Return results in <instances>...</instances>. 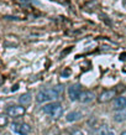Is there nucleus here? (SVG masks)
I'll list each match as a JSON object with an SVG mask.
<instances>
[{
	"label": "nucleus",
	"mask_w": 126,
	"mask_h": 135,
	"mask_svg": "<svg viewBox=\"0 0 126 135\" xmlns=\"http://www.w3.org/2000/svg\"><path fill=\"white\" fill-rule=\"evenodd\" d=\"M62 89H63L62 86H57L54 88H47V89L40 90L36 94V102L38 104H42V103L54 100V99H57L59 97V94L62 93Z\"/></svg>",
	"instance_id": "f257e3e1"
},
{
	"label": "nucleus",
	"mask_w": 126,
	"mask_h": 135,
	"mask_svg": "<svg viewBox=\"0 0 126 135\" xmlns=\"http://www.w3.org/2000/svg\"><path fill=\"white\" fill-rule=\"evenodd\" d=\"M11 129L17 135H30V133H31V127L27 123H24V122H15V123H12Z\"/></svg>",
	"instance_id": "f03ea898"
},
{
	"label": "nucleus",
	"mask_w": 126,
	"mask_h": 135,
	"mask_svg": "<svg viewBox=\"0 0 126 135\" xmlns=\"http://www.w3.org/2000/svg\"><path fill=\"white\" fill-rule=\"evenodd\" d=\"M6 113H8L9 117L11 118H19V117H22V115L26 113V109H25L24 105H11L6 109Z\"/></svg>",
	"instance_id": "7ed1b4c3"
},
{
	"label": "nucleus",
	"mask_w": 126,
	"mask_h": 135,
	"mask_svg": "<svg viewBox=\"0 0 126 135\" xmlns=\"http://www.w3.org/2000/svg\"><path fill=\"white\" fill-rule=\"evenodd\" d=\"M80 94H82V87H80V84L75 83V84L69 86V88H68V97H69V99H70L72 102L79 100Z\"/></svg>",
	"instance_id": "20e7f679"
},
{
	"label": "nucleus",
	"mask_w": 126,
	"mask_h": 135,
	"mask_svg": "<svg viewBox=\"0 0 126 135\" xmlns=\"http://www.w3.org/2000/svg\"><path fill=\"white\" fill-rule=\"evenodd\" d=\"M115 94H116V90L114 89H108V90H104L100 93L99 95V98L98 100L100 103H106V102H110V100H113L115 98Z\"/></svg>",
	"instance_id": "39448f33"
},
{
	"label": "nucleus",
	"mask_w": 126,
	"mask_h": 135,
	"mask_svg": "<svg viewBox=\"0 0 126 135\" xmlns=\"http://www.w3.org/2000/svg\"><path fill=\"white\" fill-rule=\"evenodd\" d=\"M113 107H114L115 110H126V97H124V95L116 97L114 99Z\"/></svg>",
	"instance_id": "423d86ee"
},
{
	"label": "nucleus",
	"mask_w": 126,
	"mask_h": 135,
	"mask_svg": "<svg viewBox=\"0 0 126 135\" xmlns=\"http://www.w3.org/2000/svg\"><path fill=\"white\" fill-rule=\"evenodd\" d=\"M94 99H95V94H94L93 92H90V90L82 92L80 97H79V100H80V103H83V104H90V103L94 102Z\"/></svg>",
	"instance_id": "0eeeda50"
},
{
	"label": "nucleus",
	"mask_w": 126,
	"mask_h": 135,
	"mask_svg": "<svg viewBox=\"0 0 126 135\" xmlns=\"http://www.w3.org/2000/svg\"><path fill=\"white\" fill-rule=\"evenodd\" d=\"M61 107V104L58 102H54V103H48V104H46L43 108H42V112L45 113V114L47 115H51L52 117L53 113L57 110V108H59Z\"/></svg>",
	"instance_id": "6e6552de"
},
{
	"label": "nucleus",
	"mask_w": 126,
	"mask_h": 135,
	"mask_svg": "<svg viewBox=\"0 0 126 135\" xmlns=\"http://www.w3.org/2000/svg\"><path fill=\"white\" fill-rule=\"evenodd\" d=\"M80 118H82L80 112H70V113H68V114L65 115V120L68 123H74V122L79 120Z\"/></svg>",
	"instance_id": "1a4fd4ad"
},
{
	"label": "nucleus",
	"mask_w": 126,
	"mask_h": 135,
	"mask_svg": "<svg viewBox=\"0 0 126 135\" xmlns=\"http://www.w3.org/2000/svg\"><path fill=\"white\" fill-rule=\"evenodd\" d=\"M19 102L21 103V105H29L32 102V94L31 93H24L19 97Z\"/></svg>",
	"instance_id": "9d476101"
},
{
	"label": "nucleus",
	"mask_w": 126,
	"mask_h": 135,
	"mask_svg": "<svg viewBox=\"0 0 126 135\" xmlns=\"http://www.w3.org/2000/svg\"><path fill=\"white\" fill-rule=\"evenodd\" d=\"M114 120L116 123L121 124L126 120V110H118L114 114Z\"/></svg>",
	"instance_id": "9b49d317"
},
{
	"label": "nucleus",
	"mask_w": 126,
	"mask_h": 135,
	"mask_svg": "<svg viewBox=\"0 0 126 135\" xmlns=\"http://www.w3.org/2000/svg\"><path fill=\"white\" fill-rule=\"evenodd\" d=\"M98 135H114V130L110 129L106 125H103L99 130H98Z\"/></svg>",
	"instance_id": "f8f14e48"
},
{
	"label": "nucleus",
	"mask_w": 126,
	"mask_h": 135,
	"mask_svg": "<svg viewBox=\"0 0 126 135\" xmlns=\"http://www.w3.org/2000/svg\"><path fill=\"white\" fill-rule=\"evenodd\" d=\"M63 115V108H62V105L59 107V108H57V110L53 113V115H52V118H54V119H58L59 117H62Z\"/></svg>",
	"instance_id": "ddd939ff"
},
{
	"label": "nucleus",
	"mask_w": 126,
	"mask_h": 135,
	"mask_svg": "<svg viewBox=\"0 0 126 135\" xmlns=\"http://www.w3.org/2000/svg\"><path fill=\"white\" fill-rule=\"evenodd\" d=\"M8 123H9L8 117L4 114H0V127H5Z\"/></svg>",
	"instance_id": "4468645a"
},
{
	"label": "nucleus",
	"mask_w": 126,
	"mask_h": 135,
	"mask_svg": "<svg viewBox=\"0 0 126 135\" xmlns=\"http://www.w3.org/2000/svg\"><path fill=\"white\" fill-rule=\"evenodd\" d=\"M70 135H84V134H83V131L82 130H75V131H73Z\"/></svg>",
	"instance_id": "2eb2a0df"
},
{
	"label": "nucleus",
	"mask_w": 126,
	"mask_h": 135,
	"mask_svg": "<svg viewBox=\"0 0 126 135\" xmlns=\"http://www.w3.org/2000/svg\"><path fill=\"white\" fill-rule=\"evenodd\" d=\"M121 135H126V129H125V130H124V131H122V133H121Z\"/></svg>",
	"instance_id": "dca6fc26"
}]
</instances>
